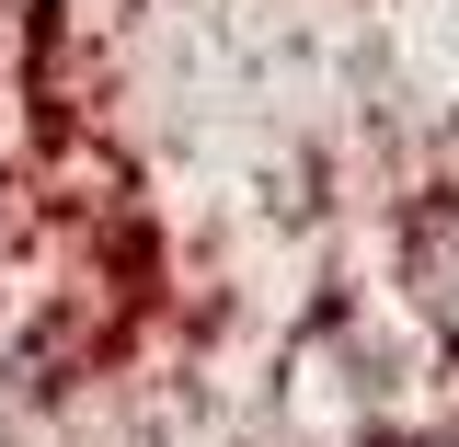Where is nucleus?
<instances>
[{
	"label": "nucleus",
	"mask_w": 459,
	"mask_h": 447,
	"mask_svg": "<svg viewBox=\"0 0 459 447\" xmlns=\"http://www.w3.org/2000/svg\"><path fill=\"white\" fill-rule=\"evenodd\" d=\"M402 276H413V310H425V322L459 344V207L413 219V253H402Z\"/></svg>",
	"instance_id": "f257e3e1"
},
{
	"label": "nucleus",
	"mask_w": 459,
	"mask_h": 447,
	"mask_svg": "<svg viewBox=\"0 0 459 447\" xmlns=\"http://www.w3.org/2000/svg\"><path fill=\"white\" fill-rule=\"evenodd\" d=\"M413 447H459V425H448V436H413Z\"/></svg>",
	"instance_id": "f03ea898"
}]
</instances>
